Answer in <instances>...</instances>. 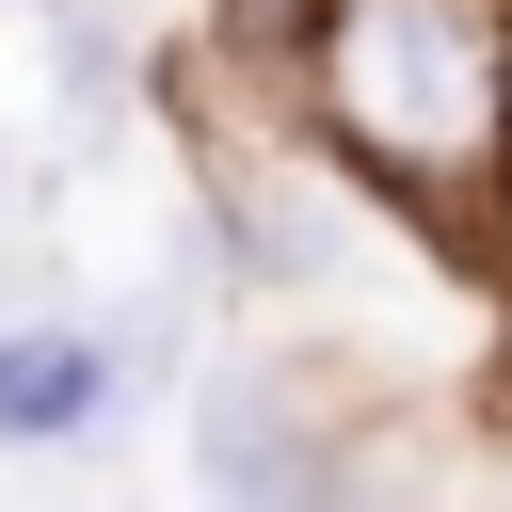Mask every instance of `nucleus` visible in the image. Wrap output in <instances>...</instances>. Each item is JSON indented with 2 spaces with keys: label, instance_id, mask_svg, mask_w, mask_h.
Returning a JSON list of instances; mask_svg holds the SVG:
<instances>
[{
  "label": "nucleus",
  "instance_id": "obj_3",
  "mask_svg": "<svg viewBox=\"0 0 512 512\" xmlns=\"http://www.w3.org/2000/svg\"><path fill=\"white\" fill-rule=\"evenodd\" d=\"M112 416H144L128 400V352H112V320H32L16 336V384H0V448H96Z\"/></svg>",
  "mask_w": 512,
  "mask_h": 512
},
{
  "label": "nucleus",
  "instance_id": "obj_5",
  "mask_svg": "<svg viewBox=\"0 0 512 512\" xmlns=\"http://www.w3.org/2000/svg\"><path fill=\"white\" fill-rule=\"evenodd\" d=\"M192 32H208V64L288 80V64H304V32H320V0H192Z\"/></svg>",
  "mask_w": 512,
  "mask_h": 512
},
{
  "label": "nucleus",
  "instance_id": "obj_9",
  "mask_svg": "<svg viewBox=\"0 0 512 512\" xmlns=\"http://www.w3.org/2000/svg\"><path fill=\"white\" fill-rule=\"evenodd\" d=\"M128 512H160V496H128Z\"/></svg>",
  "mask_w": 512,
  "mask_h": 512
},
{
  "label": "nucleus",
  "instance_id": "obj_8",
  "mask_svg": "<svg viewBox=\"0 0 512 512\" xmlns=\"http://www.w3.org/2000/svg\"><path fill=\"white\" fill-rule=\"evenodd\" d=\"M496 304H512V208H496Z\"/></svg>",
  "mask_w": 512,
  "mask_h": 512
},
{
  "label": "nucleus",
  "instance_id": "obj_10",
  "mask_svg": "<svg viewBox=\"0 0 512 512\" xmlns=\"http://www.w3.org/2000/svg\"><path fill=\"white\" fill-rule=\"evenodd\" d=\"M0 272H16V240H0Z\"/></svg>",
  "mask_w": 512,
  "mask_h": 512
},
{
  "label": "nucleus",
  "instance_id": "obj_1",
  "mask_svg": "<svg viewBox=\"0 0 512 512\" xmlns=\"http://www.w3.org/2000/svg\"><path fill=\"white\" fill-rule=\"evenodd\" d=\"M320 160L416 224L464 288H496V208H512V0H320L288 64Z\"/></svg>",
  "mask_w": 512,
  "mask_h": 512
},
{
  "label": "nucleus",
  "instance_id": "obj_7",
  "mask_svg": "<svg viewBox=\"0 0 512 512\" xmlns=\"http://www.w3.org/2000/svg\"><path fill=\"white\" fill-rule=\"evenodd\" d=\"M16 336H32V320H16V304H0V384H16Z\"/></svg>",
  "mask_w": 512,
  "mask_h": 512
},
{
  "label": "nucleus",
  "instance_id": "obj_4",
  "mask_svg": "<svg viewBox=\"0 0 512 512\" xmlns=\"http://www.w3.org/2000/svg\"><path fill=\"white\" fill-rule=\"evenodd\" d=\"M32 48H48V128L64 144H112L160 96V48L128 32V0H32Z\"/></svg>",
  "mask_w": 512,
  "mask_h": 512
},
{
  "label": "nucleus",
  "instance_id": "obj_2",
  "mask_svg": "<svg viewBox=\"0 0 512 512\" xmlns=\"http://www.w3.org/2000/svg\"><path fill=\"white\" fill-rule=\"evenodd\" d=\"M176 464H192V512H384V400L336 352L240 336L192 368Z\"/></svg>",
  "mask_w": 512,
  "mask_h": 512
},
{
  "label": "nucleus",
  "instance_id": "obj_6",
  "mask_svg": "<svg viewBox=\"0 0 512 512\" xmlns=\"http://www.w3.org/2000/svg\"><path fill=\"white\" fill-rule=\"evenodd\" d=\"M0 240H16V144H0Z\"/></svg>",
  "mask_w": 512,
  "mask_h": 512
}]
</instances>
